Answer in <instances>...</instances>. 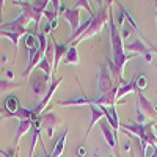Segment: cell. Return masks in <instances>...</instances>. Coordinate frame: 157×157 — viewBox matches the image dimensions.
Returning <instances> with one entry per match:
<instances>
[{"instance_id": "cell-1", "label": "cell", "mask_w": 157, "mask_h": 157, "mask_svg": "<svg viewBox=\"0 0 157 157\" xmlns=\"http://www.w3.org/2000/svg\"><path fill=\"white\" fill-rule=\"evenodd\" d=\"M109 22V11L105 10V8H102L99 13H96V14L93 16V19H91V24H90V27H88V30L77 39L75 43H72L69 47H77V44L78 43H82V41H85V39H90V38H93V36H96V35H99L101 32H102V29L105 27V24Z\"/></svg>"}, {"instance_id": "cell-2", "label": "cell", "mask_w": 157, "mask_h": 157, "mask_svg": "<svg viewBox=\"0 0 157 157\" xmlns=\"http://www.w3.org/2000/svg\"><path fill=\"white\" fill-rule=\"evenodd\" d=\"M124 49L127 52H130V54H134V55H143V58H145L148 63L152 61V54H157V47H148L145 44V41L140 38H134L132 41H129L127 44H124Z\"/></svg>"}, {"instance_id": "cell-3", "label": "cell", "mask_w": 157, "mask_h": 157, "mask_svg": "<svg viewBox=\"0 0 157 157\" xmlns=\"http://www.w3.org/2000/svg\"><path fill=\"white\" fill-rule=\"evenodd\" d=\"M61 82H63V77H57L55 80H52V82L49 83V90H47V93L44 94V98L41 99V102H39L38 105L33 109V116H41V115L46 112L47 104L50 102L52 96L55 94V91H57V88L61 85Z\"/></svg>"}, {"instance_id": "cell-4", "label": "cell", "mask_w": 157, "mask_h": 157, "mask_svg": "<svg viewBox=\"0 0 157 157\" xmlns=\"http://www.w3.org/2000/svg\"><path fill=\"white\" fill-rule=\"evenodd\" d=\"M115 86H113V78H112V74L109 71V66L102 64L99 72H98V94H105L109 91H112Z\"/></svg>"}, {"instance_id": "cell-5", "label": "cell", "mask_w": 157, "mask_h": 157, "mask_svg": "<svg viewBox=\"0 0 157 157\" xmlns=\"http://www.w3.org/2000/svg\"><path fill=\"white\" fill-rule=\"evenodd\" d=\"M61 123V118L54 113V112H44L41 115V129H46L47 130V137L52 138L54 137V129Z\"/></svg>"}, {"instance_id": "cell-6", "label": "cell", "mask_w": 157, "mask_h": 157, "mask_svg": "<svg viewBox=\"0 0 157 157\" xmlns=\"http://www.w3.org/2000/svg\"><path fill=\"white\" fill-rule=\"evenodd\" d=\"M137 93V112H141L145 116L148 118H154L155 113H154V107H152V102L143 96L141 91H135Z\"/></svg>"}, {"instance_id": "cell-7", "label": "cell", "mask_w": 157, "mask_h": 157, "mask_svg": "<svg viewBox=\"0 0 157 157\" xmlns=\"http://www.w3.org/2000/svg\"><path fill=\"white\" fill-rule=\"evenodd\" d=\"M99 127H101V132H102L104 138H105V143L112 149H116V152H118V137L113 132V129L110 127V124L107 121H99Z\"/></svg>"}, {"instance_id": "cell-8", "label": "cell", "mask_w": 157, "mask_h": 157, "mask_svg": "<svg viewBox=\"0 0 157 157\" xmlns=\"http://www.w3.org/2000/svg\"><path fill=\"white\" fill-rule=\"evenodd\" d=\"M63 17H64V21H68V24H69V27H71V32L74 33L78 27H80V11H78L77 8H66L63 11Z\"/></svg>"}, {"instance_id": "cell-9", "label": "cell", "mask_w": 157, "mask_h": 157, "mask_svg": "<svg viewBox=\"0 0 157 157\" xmlns=\"http://www.w3.org/2000/svg\"><path fill=\"white\" fill-rule=\"evenodd\" d=\"M3 109L6 110V113L11 116V118H16L17 112L21 110V104H19V99L14 96V94H10L5 98V102H3Z\"/></svg>"}, {"instance_id": "cell-10", "label": "cell", "mask_w": 157, "mask_h": 157, "mask_svg": "<svg viewBox=\"0 0 157 157\" xmlns=\"http://www.w3.org/2000/svg\"><path fill=\"white\" fill-rule=\"evenodd\" d=\"M90 109H91V121H90V127H88V130H86V134H85V140H86V137L90 135L91 130H93L94 124H98V123L102 120V118H105V115H104V109H102V107L90 105Z\"/></svg>"}, {"instance_id": "cell-11", "label": "cell", "mask_w": 157, "mask_h": 157, "mask_svg": "<svg viewBox=\"0 0 157 157\" xmlns=\"http://www.w3.org/2000/svg\"><path fill=\"white\" fill-rule=\"evenodd\" d=\"M32 127H33L32 120H19V124H17V129H16V135H14V143H16V146H19L21 138H22L25 134H29L30 130H32Z\"/></svg>"}, {"instance_id": "cell-12", "label": "cell", "mask_w": 157, "mask_h": 157, "mask_svg": "<svg viewBox=\"0 0 157 157\" xmlns=\"http://www.w3.org/2000/svg\"><path fill=\"white\" fill-rule=\"evenodd\" d=\"M132 91H137V88H135V78L132 77V80H129V82H126V83H123V85H118V90H116V104L120 102L124 96H127L129 93H132Z\"/></svg>"}, {"instance_id": "cell-13", "label": "cell", "mask_w": 157, "mask_h": 157, "mask_svg": "<svg viewBox=\"0 0 157 157\" xmlns=\"http://www.w3.org/2000/svg\"><path fill=\"white\" fill-rule=\"evenodd\" d=\"M29 30L25 29V30H19V32H10V30H0V36H3V38H8L10 41L13 43V46L16 47V50L19 49V39L21 36L24 35H27Z\"/></svg>"}, {"instance_id": "cell-14", "label": "cell", "mask_w": 157, "mask_h": 157, "mask_svg": "<svg viewBox=\"0 0 157 157\" xmlns=\"http://www.w3.org/2000/svg\"><path fill=\"white\" fill-rule=\"evenodd\" d=\"M69 46L68 44H57L55 43V58H54V71L58 68V64L60 61H63L64 55H66V52H68Z\"/></svg>"}, {"instance_id": "cell-15", "label": "cell", "mask_w": 157, "mask_h": 157, "mask_svg": "<svg viewBox=\"0 0 157 157\" xmlns=\"http://www.w3.org/2000/svg\"><path fill=\"white\" fill-rule=\"evenodd\" d=\"M63 63L64 64H69V66H71V64H74V66H75V64L80 63V58H78V54H77V47L72 46V47L68 49L66 55H64V58H63Z\"/></svg>"}, {"instance_id": "cell-16", "label": "cell", "mask_w": 157, "mask_h": 157, "mask_svg": "<svg viewBox=\"0 0 157 157\" xmlns=\"http://www.w3.org/2000/svg\"><path fill=\"white\" fill-rule=\"evenodd\" d=\"M22 86L21 82H13V80H6V78H0V94L6 93V91H13Z\"/></svg>"}, {"instance_id": "cell-17", "label": "cell", "mask_w": 157, "mask_h": 157, "mask_svg": "<svg viewBox=\"0 0 157 157\" xmlns=\"http://www.w3.org/2000/svg\"><path fill=\"white\" fill-rule=\"evenodd\" d=\"M25 47H27L29 50L32 49H39V43H38V38L35 33H27L25 35Z\"/></svg>"}, {"instance_id": "cell-18", "label": "cell", "mask_w": 157, "mask_h": 157, "mask_svg": "<svg viewBox=\"0 0 157 157\" xmlns=\"http://www.w3.org/2000/svg\"><path fill=\"white\" fill-rule=\"evenodd\" d=\"M134 78H135V88H137V91H143V90L148 88V78H146L145 74L134 75Z\"/></svg>"}, {"instance_id": "cell-19", "label": "cell", "mask_w": 157, "mask_h": 157, "mask_svg": "<svg viewBox=\"0 0 157 157\" xmlns=\"http://www.w3.org/2000/svg\"><path fill=\"white\" fill-rule=\"evenodd\" d=\"M17 120H32L33 118V109H21L16 115Z\"/></svg>"}, {"instance_id": "cell-20", "label": "cell", "mask_w": 157, "mask_h": 157, "mask_svg": "<svg viewBox=\"0 0 157 157\" xmlns=\"http://www.w3.org/2000/svg\"><path fill=\"white\" fill-rule=\"evenodd\" d=\"M74 8H85L86 11H88V14L90 16H94V13L93 11H91V6H90V2H88V0H77V2L74 3Z\"/></svg>"}, {"instance_id": "cell-21", "label": "cell", "mask_w": 157, "mask_h": 157, "mask_svg": "<svg viewBox=\"0 0 157 157\" xmlns=\"http://www.w3.org/2000/svg\"><path fill=\"white\" fill-rule=\"evenodd\" d=\"M33 78H35V82H33V90H35V94L36 96H41L43 93H44V88H46V85L47 83H39V80L33 75Z\"/></svg>"}, {"instance_id": "cell-22", "label": "cell", "mask_w": 157, "mask_h": 157, "mask_svg": "<svg viewBox=\"0 0 157 157\" xmlns=\"http://www.w3.org/2000/svg\"><path fill=\"white\" fill-rule=\"evenodd\" d=\"M78 157H86V149L83 148V145L78 146Z\"/></svg>"}, {"instance_id": "cell-23", "label": "cell", "mask_w": 157, "mask_h": 157, "mask_svg": "<svg viewBox=\"0 0 157 157\" xmlns=\"http://www.w3.org/2000/svg\"><path fill=\"white\" fill-rule=\"evenodd\" d=\"M52 29H50V24L49 22H46L44 24V27H43V33H46V35H49V32H50Z\"/></svg>"}, {"instance_id": "cell-24", "label": "cell", "mask_w": 157, "mask_h": 157, "mask_svg": "<svg viewBox=\"0 0 157 157\" xmlns=\"http://www.w3.org/2000/svg\"><path fill=\"white\" fill-rule=\"evenodd\" d=\"M130 32H132V29H127V27H126V29H124V32H123V35H121V36H123V39H126V38H129V35H130Z\"/></svg>"}, {"instance_id": "cell-25", "label": "cell", "mask_w": 157, "mask_h": 157, "mask_svg": "<svg viewBox=\"0 0 157 157\" xmlns=\"http://www.w3.org/2000/svg\"><path fill=\"white\" fill-rule=\"evenodd\" d=\"M49 24H50V29L54 30V29H57V25H58V19H54V21H50Z\"/></svg>"}, {"instance_id": "cell-26", "label": "cell", "mask_w": 157, "mask_h": 157, "mask_svg": "<svg viewBox=\"0 0 157 157\" xmlns=\"http://www.w3.org/2000/svg\"><path fill=\"white\" fill-rule=\"evenodd\" d=\"M149 157H157V146L152 148V154H149Z\"/></svg>"}, {"instance_id": "cell-27", "label": "cell", "mask_w": 157, "mask_h": 157, "mask_svg": "<svg viewBox=\"0 0 157 157\" xmlns=\"http://www.w3.org/2000/svg\"><path fill=\"white\" fill-rule=\"evenodd\" d=\"M126 151H129V152H130V141H129V140L126 141Z\"/></svg>"}, {"instance_id": "cell-28", "label": "cell", "mask_w": 157, "mask_h": 157, "mask_svg": "<svg viewBox=\"0 0 157 157\" xmlns=\"http://www.w3.org/2000/svg\"><path fill=\"white\" fill-rule=\"evenodd\" d=\"M3 157H16V155H14V154H11V152H5Z\"/></svg>"}, {"instance_id": "cell-29", "label": "cell", "mask_w": 157, "mask_h": 157, "mask_svg": "<svg viewBox=\"0 0 157 157\" xmlns=\"http://www.w3.org/2000/svg\"><path fill=\"white\" fill-rule=\"evenodd\" d=\"M152 107H154V113L157 115V104H152Z\"/></svg>"}, {"instance_id": "cell-30", "label": "cell", "mask_w": 157, "mask_h": 157, "mask_svg": "<svg viewBox=\"0 0 157 157\" xmlns=\"http://www.w3.org/2000/svg\"><path fill=\"white\" fill-rule=\"evenodd\" d=\"M154 134H155V137H157V124H154Z\"/></svg>"}, {"instance_id": "cell-31", "label": "cell", "mask_w": 157, "mask_h": 157, "mask_svg": "<svg viewBox=\"0 0 157 157\" xmlns=\"http://www.w3.org/2000/svg\"><path fill=\"white\" fill-rule=\"evenodd\" d=\"M155 3V21H157V2H154Z\"/></svg>"}, {"instance_id": "cell-32", "label": "cell", "mask_w": 157, "mask_h": 157, "mask_svg": "<svg viewBox=\"0 0 157 157\" xmlns=\"http://www.w3.org/2000/svg\"><path fill=\"white\" fill-rule=\"evenodd\" d=\"M5 152H6V151H3L2 148H0V154H2V155H5Z\"/></svg>"}, {"instance_id": "cell-33", "label": "cell", "mask_w": 157, "mask_h": 157, "mask_svg": "<svg viewBox=\"0 0 157 157\" xmlns=\"http://www.w3.org/2000/svg\"><path fill=\"white\" fill-rule=\"evenodd\" d=\"M94 157H102V155H99V154L96 152V154H94ZM110 157H115V155H110Z\"/></svg>"}, {"instance_id": "cell-34", "label": "cell", "mask_w": 157, "mask_h": 157, "mask_svg": "<svg viewBox=\"0 0 157 157\" xmlns=\"http://www.w3.org/2000/svg\"><path fill=\"white\" fill-rule=\"evenodd\" d=\"M49 157H58V155H55V154H52V152H50V154H49Z\"/></svg>"}, {"instance_id": "cell-35", "label": "cell", "mask_w": 157, "mask_h": 157, "mask_svg": "<svg viewBox=\"0 0 157 157\" xmlns=\"http://www.w3.org/2000/svg\"><path fill=\"white\" fill-rule=\"evenodd\" d=\"M3 118H5V116H3V115H0V121H2V120H3Z\"/></svg>"}, {"instance_id": "cell-36", "label": "cell", "mask_w": 157, "mask_h": 157, "mask_svg": "<svg viewBox=\"0 0 157 157\" xmlns=\"http://www.w3.org/2000/svg\"><path fill=\"white\" fill-rule=\"evenodd\" d=\"M130 157H135V155H134V154H132V152H130Z\"/></svg>"}, {"instance_id": "cell-37", "label": "cell", "mask_w": 157, "mask_h": 157, "mask_svg": "<svg viewBox=\"0 0 157 157\" xmlns=\"http://www.w3.org/2000/svg\"><path fill=\"white\" fill-rule=\"evenodd\" d=\"M155 69H157V66H155Z\"/></svg>"}, {"instance_id": "cell-38", "label": "cell", "mask_w": 157, "mask_h": 157, "mask_svg": "<svg viewBox=\"0 0 157 157\" xmlns=\"http://www.w3.org/2000/svg\"><path fill=\"white\" fill-rule=\"evenodd\" d=\"M155 47H157V46H155Z\"/></svg>"}]
</instances>
